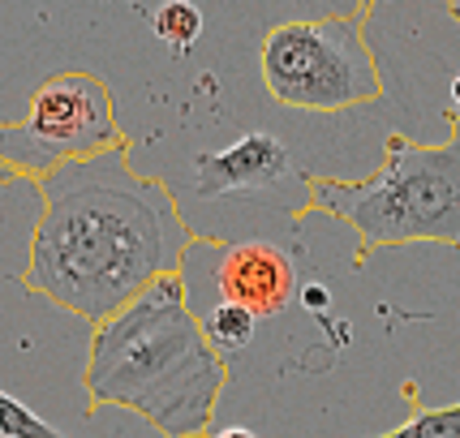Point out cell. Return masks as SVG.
Returning a JSON list of instances; mask_svg holds the SVG:
<instances>
[{
	"label": "cell",
	"mask_w": 460,
	"mask_h": 438,
	"mask_svg": "<svg viewBox=\"0 0 460 438\" xmlns=\"http://www.w3.org/2000/svg\"><path fill=\"white\" fill-rule=\"evenodd\" d=\"M254 327H259V319H254L250 310H241V305H228V301H220L216 310H207V319H202V331H207L216 353H237V348H245V344L254 339Z\"/></svg>",
	"instance_id": "obj_9"
},
{
	"label": "cell",
	"mask_w": 460,
	"mask_h": 438,
	"mask_svg": "<svg viewBox=\"0 0 460 438\" xmlns=\"http://www.w3.org/2000/svg\"><path fill=\"white\" fill-rule=\"evenodd\" d=\"M452 103H456V112H460V74L452 78Z\"/></svg>",
	"instance_id": "obj_14"
},
{
	"label": "cell",
	"mask_w": 460,
	"mask_h": 438,
	"mask_svg": "<svg viewBox=\"0 0 460 438\" xmlns=\"http://www.w3.org/2000/svg\"><path fill=\"white\" fill-rule=\"evenodd\" d=\"M305 211L349 223L358 232V258L418 241L460 250V129L447 142L392 134L387 155L370 177L310 180Z\"/></svg>",
	"instance_id": "obj_3"
},
{
	"label": "cell",
	"mask_w": 460,
	"mask_h": 438,
	"mask_svg": "<svg viewBox=\"0 0 460 438\" xmlns=\"http://www.w3.org/2000/svg\"><path fill=\"white\" fill-rule=\"evenodd\" d=\"M379 438H460V404H452V408H421V404H413L409 421Z\"/></svg>",
	"instance_id": "obj_10"
},
{
	"label": "cell",
	"mask_w": 460,
	"mask_h": 438,
	"mask_svg": "<svg viewBox=\"0 0 460 438\" xmlns=\"http://www.w3.org/2000/svg\"><path fill=\"white\" fill-rule=\"evenodd\" d=\"M216 288L228 305L250 310L254 319H276L301 297L297 267L271 241H237L220 245Z\"/></svg>",
	"instance_id": "obj_6"
},
{
	"label": "cell",
	"mask_w": 460,
	"mask_h": 438,
	"mask_svg": "<svg viewBox=\"0 0 460 438\" xmlns=\"http://www.w3.org/2000/svg\"><path fill=\"white\" fill-rule=\"evenodd\" d=\"M293 177L297 168H293L288 146L267 129H250L224 151L194 155V180H199L202 198H224V194L271 198V189H280Z\"/></svg>",
	"instance_id": "obj_7"
},
{
	"label": "cell",
	"mask_w": 460,
	"mask_h": 438,
	"mask_svg": "<svg viewBox=\"0 0 460 438\" xmlns=\"http://www.w3.org/2000/svg\"><path fill=\"white\" fill-rule=\"evenodd\" d=\"M262 86L271 100L301 112H344L379 100L383 78L361 18H293L262 35Z\"/></svg>",
	"instance_id": "obj_4"
},
{
	"label": "cell",
	"mask_w": 460,
	"mask_h": 438,
	"mask_svg": "<svg viewBox=\"0 0 460 438\" xmlns=\"http://www.w3.org/2000/svg\"><path fill=\"white\" fill-rule=\"evenodd\" d=\"M216 438H259L254 430H245V425H233V430H220Z\"/></svg>",
	"instance_id": "obj_13"
},
{
	"label": "cell",
	"mask_w": 460,
	"mask_h": 438,
	"mask_svg": "<svg viewBox=\"0 0 460 438\" xmlns=\"http://www.w3.org/2000/svg\"><path fill=\"white\" fill-rule=\"evenodd\" d=\"M228 382V361L194 319L185 279L168 276L129 310L95 327L82 387L91 413L117 404L146 417L164 438H207Z\"/></svg>",
	"instance_id": "obj_2"
},
{
	"label": "cell",
	"mask_w": 460,
	"mask_h": 438,
	"mask_svg": "<svg viewBox=\"0 0 460 438\" xmlns=\"http://www.w3.org/2000/svg\"><path fill=\"white\" fill-rule=\"evenodd\" d=\"M301 301H305L310 310H327V288H319V284H314V288H301Z\"/></svg>",
	"instance_id": "obj_12"
},
{
	"label": "cell",
	"mask_w": 460,
	"mask_h": 438,
	"mask_svg": "<svg viewBox=\"0 0 460 438\" xmlns=\"http://www.w3.org/2000/svg\"><path fill=\"white\" fill-rule=\"evenodd\" d=\"M35 189L43 206L13 279L91 327L112 322L160 279L181 276L185 254L202 241L164 180L129 168V151L65 163Z\"/></svg>",
	"instance_id": "obj_1"
},
{
	"label": "cell",
	"mask_w": 460,
	"mask_h": 438,
	"mask_svg": "<svg viewBox=\"0 0 460 438\" xmlns=\"http://www.w3.org/2000/svg\"><path fill=\"white\" fill-rule=\"evenodd\" d=\"M0 434L4 438H69L65 430H57L52 421H43L40 413H31L18 396H0Z\"/></svg>",
	"instance_id": "obj_11"
},
{
	"label": "cell",
	"mask_w": 460,
	"mask_h": 438,
	"mask_svg": "<svg viewBox=\"0 0 460 438\" xmlns=\"http://www.w3.org/2000/svg\"><path fill=\"white\" fill-rule=\"evenodd\" d=\"M0 151H4L9 180H43L65 163L129 151V142L120 134L117 103L103 78L86 69H65V74H52L31 95L26 117L4 125Z\"/></svg>",
	"instance_id": "obj_5"
},
{
	"label": "cell",
	"mask_w": 460,
	"mask_h": 438,
	"mask_svg": "<svg viewBox=\"0 0 460 438\" xmlns=\"http://www.w3.org/2000/svg\"><path fill=\"white\" fill-rule=\"evenodd\" d=\"M151 31H155V39H160L164 48L190 52L194 39L202 35V9L190 4V0H164V4L151 9Z\"/></svg>",
	"instance_id": "obj_8"
}]
</instances>
